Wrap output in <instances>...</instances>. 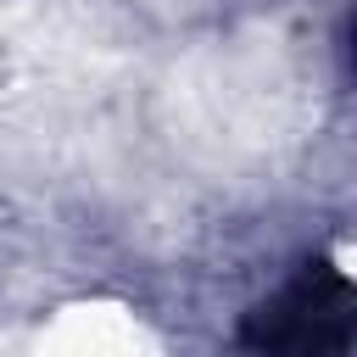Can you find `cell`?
I'll use <instances>...</instances> for the list:
<instances>
[{
  "label": "cell",
  "instance_id": "1",
  "mask_svg": "<svg viewBox=\"0 0 357 357\" xmlns=\"http://www.w3.org/2000/svg\"><path fill=\"white\" fill-rule=\"evenodd\" d=\"M351 340L357 284L329 262H307L279 296H268L240 324V346L251 357H340Z\"/></svg>",
  "mask_w": 357,
  "mask_h": 357
}]
</instances>
